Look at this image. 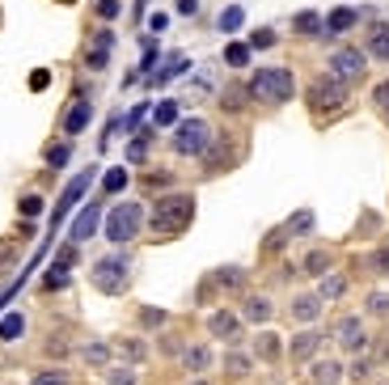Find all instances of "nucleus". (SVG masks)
<instances>
[{"mask_svg":"<svg viewBox=\"0 0 389 385\" xmlns=\"http://www.w3.org/2000/svg\"><path fill=\"white\" fill-rule=\"evenodd\" d=\"M335 343H339L343 352L360 356V352L368 347V335H364V322H360V317H339V322H335Z\"/></svg>","mask_w":389,"mask_h":385,"instance_id":"obj_9","label":"nucleus"},{"mask_svg":"<svg viewBox=\"0 0 389 385\" xmlns=\"http://www.w3.org/2000/svg\"><path fill=\"white\" fill-rule=\"evenodd\" d=\"M22 330H26V317H22V313H9V317H0V339H5V343L22 339Z\"/></svg>","mask_w":389,"mask_h":385,"instance_id":"obj_31","label":"nucleus"},{"mask_svg":"<svg viewBox=\"0 0 389 385\" xmlns=\"http://www.w3.org/2000/svg\"><path fill=\"white\" fill-rule=\"evenodd\" d=\"M148 140H152V136H148V132H140V136L127 144V161H136V165H140V161L148 157Z\"/></svg>","mask_w":389,"mask_h":385,"instance_id":"obj_39","label":"nucleus"},{"mask_svg":"<svg viewBox=\"0 0 389 385\" xmlns=\"http://www.w3.org/2000/svg\"><path fill=\"white\" fill-rule=\"evenodd\" d=\"M191 385H207V381H203V377H195V381H191Z\"/></svg>","mask_w":389,"mask_h":385,"instance_id":"obj_54","label":"nucleus"},{"mask_svg":"<svg viewBox=\"0 0 389 385\" xmlns=\"http://www.w3.org/2000/svg\"><path fill=\"white\" fill-rule=\"evenodd\" d=\"M330 72H335L339 81H360L364 72H368V51H360V47H335L330 51Z\"/></svg>","mask_w":389,"mask_h":385,"instance_id":"obj_7","label":"nucleus"},{"mask_svg":"<svg viewBox=\"0 0 389 385\" xmlns=\"http://www.w3.org/2000/svg\"><path fill=\"white\" fill-rule=\"evenodd\" d=\"M89 123H93V102H72L68 115H64V136L72 140V136H81Z\"/></svg>","mask_w":389,"mask_h":385,"instance_id":"obj_11","label":"nucleus"},{"mask_svg":"<svg viewBox=\"0 0 389 385\" xmlns=\"http://www.w3.org/2000/svg\"><path fill=\"white\" fill-rule=\"evenodd\" d=\"M212 123L207 119H182V123H174V136H170V148L178 152V157H203L207 148H212Z\"/></svg>","mask_w":389,"mask_h":385,"instance_id":"obj_5","label":"nucleus"},{"mask_svg":"<svg viewBox=\"0 0 389 385\" xmlns=\"http://www.w3.org/2000/svg\"><path fill=\"white\" fill-rule=\"evenodd\" d=\"M343 292H347V280H343V275H335V271H326L317 297H321V301H335V297H343Z\"/></svg>","mask_w":389,"mask_h":385,"instance_id":"obj_26","label":"nucleus"},{"mask_svg":"<svg viewBox=\"0 0 389 385\" xmlns=\"http://www.w3.org/2000/svg\"><path fill=\"white\" fill-rule=\"evenodd\" d=\"M368 55L381 64H389V22H372L368 30Z\"/></svg>","mask_w":389,"mask_h":385,"instance_id":"obj_16","label":"nucleus"},{"mask_svg":"<svg viewBox=\"0 0 389 385\" xmlns=\"http://www.w3.org/2000/svg\"><path fill=\"white\" fill-rule=\"evenodd\" d=\"M317 347H321V330H301V335H292V343H288V356L305 364V360L317 356Z\"/></svg>","mask_w":389,"mask_h":385,"instance_id":"obj_13","label":"nucleus"},{"mask_svg":"<svg viewBox=\"0 0 389 385\" xmlns=\"http://www.w3.org/2000/svg\"><path fill=\"white\" fill-rule=\"evenodd\" d=\"M47 85H51V72H34L30 77V89H47Z\"/></svg>","mask_w":389,"mask_h":385,"instance_id":"obj_50","label":"nucleus"},{"mask_svg":"<svg viewBox=\"0 0 389 385\" xmlns=\"http://www.w3.org/2000/svg\"><path fill=\"white\" fill-rule=\"evenodd\" d=\"M93 47H106V51H110V47H115V30H97V34H93Z\"/></svg>","mask_w":389,"mask_h":385,"instance_id":"obj_47","label":"nucleus"},{"mask_svg":"<svg viewBox=\"0 0 389 385\" xmlns=\"http://www.w3.org/2000/svg\"><path fill=\"white\" fill-rule=\"evenodd\" d=\"M191 220H195V195H191V191H174V195L152 199L148 229H152L157 237H174V233H182Z\"/></svg>","mask_w":389,"mask_h":385,"instance_id":"obj_1","label":"nucleus"},{"mask_svg":"<svg viewBox=\"0 0 389 385\" xmlns=\"http://www.w3.org/2000/svg\"><path fill=\"white\" fill-rule=\"evenodd\" d=\"M305 102H309L313 115H335V110L347 106V81H339L335 72H326V77H317L305 89Z\"/></svg>","mask_w":389,"mask_h":385,"instance_id":"obj_4","label":"nucleus"},{"mask_svg":"<svg viewBox=\"0 0 389 385\" xmlns=\"http://www.w3.org/2000/svg\"><path fill=\"white\" fill-rule=\"evenodd\" d=\"M152 123H157V127H174V123H178V102H174V97L157 102V110H152Z\"/></svg>","mask_w":389,"mask_h":385,"instance_id":"obj_28","label":"nucleus"},{"mask_svg":"<svg viewBox=\"0 0 389 385\" xmlns=\"http://www.w3.org/2000/svg\"><path fill=\"white\" fill-rule=\"evenodd\" d=\"M330 262H335V258H330V250H309L305 262H301V271H305V275H326Z\"/></svg>","mask_w":389,"mask_h":385,"instance_id":"obj_25","label":"nucleus"},{"mask_svg":"<svg viewBox=\"0 0 389 385\" xmlns=\"http://www.w3.org/2000/svg\"><path fill=\"white\" fill-rule=\"evenodd\" d=\"M250 55H254L250 42H229V47H225V64H229V68H246Z\"/></svg>","mask_w":389,"mask_h":385,"instance_id":"obj_29","label":"nucleus"},{"mask_svg":"<svg viewBox=\"0 0 389 385\" xmlns=\"http://www.w3.org/2000/svg\"><path fill=\"white\" fill-rule=\"evenodd\" d=\"M127 187V170H106V178H102V191L106 195H119Z\"/></svg>","mask_w":389,"mask_h":385,"instance_id":"obj_37","label":"nucleus"},{"mask_svg":"<svg viewBox=\"0 0 389 385\" xmlns=\"http://www.w3.org/2000/svg\"><path fill=\"white\" fill-rule=\"evenodd\" d=\"M89 182H93V170H81V174H77V178L64 187V195H60V207H55V216H68V207H72V203H77V199L89 191Z\"/></svg>","mask_w":389,"mask_h":385,"instance_id":"obj_14","label":"nucleus"},{"mask_svg":"<svg viewBox=\"0 0 389 385\" xmlns=\"http://www.w3.org/2000/svg\"><path fill=\"white\" fill-rule=\"evenodd\" d=\"M132 284V258L127 254H106L93 262V288L106 292V297H115Z\"/></svg>","mask_w":389,"mask_h":385,"instance_id":"obj_6","label":"nucleus"},{"mask_svg":"<svg viewBox=\"0 0 389 385\" xmlns=\"http://www.w3.org/2000/svg\"><path fill=\"white\" fill-rule=\"evenodd\" d=\"M250 47H254V51H267V47H275V30H271V26L254 30V34H250Z\"/></svg>","mask_w":389,"mask_h":385,"instance_id":"obj_41","label":"nucleus"},{"mask_svg":"<svg viewBox=\"0 0 389 385\" xmlns=\"http://www.w3.org/2000/svg\"><path fill=\"white\" fill-rule=\"evenodd\" d=\"M106 64H110V51H106V47H93V42H89V51H85V68H89V72H102Z\"/></svg>","mask_w":389,"mask_h":385,"instance_id":"obj_36","label":"nucleus"},{"mask_svg":"<svg viewBox=\"0 0 389 385\" xmlns=\"http://www.w3.org/2000/svg\"><path fill=\"white\" fill-rule=\"evenodd\" d=\"M102 229H106V242H110V246H127V242H136L140 229H144V207L132 203V199L115 203V207L102 216Z\"/></svg>","mask_w":389,"mask_h":385,"instance_id":"obj_3","label":"nucleus"},{"mask_svg":"<svg viewBox=\"0 0 389 385\" xmlns=\"http://www.w3.org/2000/svg\"><path fill=\"white\" fill-rule=\"evenodd\" d=\"M220 97H225V102H220L225 110H241V106H246V97H250V89H246V85H229Z\"/></svg>","mask_w":389,"mask_h":385,"instance_id":"obj_35","label":"nucleus"},{"mask_svg":"<svg viewBox=\"0 0 389 385\" xmlns=\"http://www.w3.org/2000/svg\"><path fill=\"white\" fill-rule=\"evenodd\" d=\"M165 26H170V17H165V13H152V30H157V34H161V30H165Z\"/></svg>","mask_w":389,"mask_h":385,"instance_id":"obj_52","label":"nucleus"},{"mask_svg":"<svg viewBox=\"0 0 389 385\" xmlns=\"http://www.w3.org/2000/svg\"><path fill=\"white\" fill-rule=\"evenodd\" d=\"M178 13H182V17H195V13H199V0H178Z\"/></svg>","mask_w":389,"mask_h":385,"instance_id":"obj_48","label":"nucleus"},{"mask_svg":"<svg viewBox=\"0 0 389 385\" xmlns=\"http://www.w3.org/2000/svg\"><path fill=\"white\" fill-rule=\"evenodd\" d=\"M313 225H317L313 207H301V212H292V216L284 220V233H288V242H292V237H305V233H313Z\"/></svg>","mask_w":389,"mask_h":385,"instance_id":"obj_17","label":"nucleus"},{"mask_svg":"<svg viewBox=\"0 0 389 385\" xmlns=\"http://www.w3.org/2000/svg\"><path fill=\"white\" fill-rule=\"evenodd\" d=\"M30 385H72V381H68V377H64L60 368H47V372H38V377H34Z\"/></svg>","mask_w":389,"mask_h":385,"instance_id":"obj_43","label":"nucleus"},{"mask_svg":"<svg viewBox=\"0 0 389 385\" xmlns=\"http://www.w3.org/2000/svg\"><path fill=\"white\" fill-rule=\"evenodd\" d=\"M368 313H376V317L389 313V297H385V292H372V297H368Z\"/></svg>","mask_w":389,"mask_h":385,"instance_id":"obj_45","label":"nucleus"},{"mask_svg":"<svg viewBox=\"0 0 389 385\" xmlns=\"http://www.w3.org/2000/svg\"><path fill=\"white\" fill-rule=\"evenodd\" d=\"M313 381L317 385H339L343 381V364L339 360H317L313 364Z\"/></svg>","mask_w":389,"mask_h":385,"instance_id":"obj_23","label":"nucleus"},{"mask_svg":"<svg viewBox=\"0 0 389 385\" xmlns=\"http://www.w3.org/2000/svg\"><path fill=\"white\" fill-rule=\"evenodd\" d=\"M271 313H275L271 297H246V305H241V317H246V322H271Z\"/></svg>","mask_w":389,"mask_h":385,"instance_id":"obj_21","label":"nucleus"},{"mask_svg":"<svg viewBox=\"0 0 389 385\" xmlns=\"http://www.w3.org/2000/svg\"><path fill=\"white\" fill-rule=\"evenodd\" d=\"M292 26H296L301 38H326V17H321L317 9H301V13L292 17Z\"/></svg>","mask_w":389,"mask_h":385,"instance_id":"obj_15","label":"nucleus"},{"mask_svg":"<svg viewBox=\"0 0 389 385\" xmlns=\"http://www.w3.org/2000/svg\"><path fill=\"white\" fill-rule=\"evenodd\" d=\"M161 352H165V356H178V352H182V347H178V343H174V339H170V335H165V343H161Z\"/></svg>","mask_w":389,"mask_h":385,"instance_id":"obj_51","label":"nucleus"},{"mask_svg":"<svg viewBox=\"0 0 389 385\" xmlns=\"http://www.w3.org/2000/svg\"><path fill=\"white\" fill-rule=\"evenodd\" d=\"M81 360H85L89 368H106V364H110V343H102V339H97V343H85V347H81Z\"/></svg>","mask_w":389,"mask_h":385,"instance_id":"obj_24","label":"nucleus"},{"mask_svg":"<svg viewBox=\"0 0 389 385\" xmlns=\"http://www.w3.org/2000/svg\"><path fill=\"white\" fill-rule=\"evenodd\" d=\"M321 305H326V301H321L317 292H301V297L292 301V317H296V322H317Z\"/></svg>","mask_w":389,"mask_h":385,"instance_id":"obj_19","label":"nucleus"},{"mask_svg":"<svg viewBox=\"0 0 389 385\" xmlns=\"http://www.w3.org/2000/svg\"><path fill=\"white\" fill-rule=\"evenodd\" d=\"M250 364H254V360H250L246 352H237V347L225 356V372H229V377H246V372H250Z\"/></svg>","mask_w":389,"mask_h":385,"instance_id":"obj_32","label":"nucleus"},{"mask_svg":"<svg viewBox=\"0 0 389 385\" xmlns=\"http://www.w3.org/2000/svg\"><path fill=\"white\" fill-rule=\"evenodd\" d=\"M207 330H212V339L229 343V347H237V343H241V317H237L233 309H216V313L207 317Z\"/></svg>","mask_w":389,"mask_h":385,"instance_id":"obj_8","label":"nucleus"},{"mask_svg":"<svg viewBox=\"0 0 389 385\" xmlns=\"http://www.w3.org/2000/svg\"><path fill=\"white\" fill-rule=\"evenodd\" d=\"M356 22H360V13L347 9V5H343V9H330V13H326V38H330V34H347Z\"/></svg>","mask_w":389,"mask_h":385,"instance_id":"obj_18","label":"nucleus"},{"mask_svg":"<svg viewBox=\"0 0 389 385\" xmlns=\"http://www.w3.org/2000/svg\"><path fill=\"white\" fill-rule=\"evenodd\" d=\"M372 267H381V271H389V250H381V254L372 258Z\"/></svg>","mask_w":389,"mask_h":385,"instance_id":"obj_53","label":"nucleus"},{"mask_svg":"<svg viewBox=\"0 0 389 385\" xmlns=\"http://www.w3.org/2000/svg\"><path fill=\"white\" fill-rule=\"evenodd\" d=\"M216 364V352L207 347V343H195V347H182V368L186 372H195V377H203L207 368Z\"/></svg>","mask_w":389,"mask_h":385,"instance_id":"obj_12","label":"nucleus"},{"mask_svg":"<svg viewBox=\"0 0 389 385\" xmlns=\"http://www.w3.org/2000/svg\"><path fill=\"white\" fill-rule=\"evenodd\" d=\"M106 385H140V377L132 364H119V368H106Z\"/></svg>","mask_w":389,"mask_h":385,"instance_id":"obj_33","label":"nucleus"},{"mask_svg":"<svg viewBox=\"0 0 389 385\" xmlns=\"http://www.w3.org/2000/svg\"><path fill=\"white\" fill-rule=\"evenodd\" d=\"M246 26V9L241 5H229L225 13H220V34H237Z\"/></svg>","mask_w":389,"mask_h":385,"instance_id":"obj_30","label":"nucleus"},{"mask_svg":"<svg viewBox=\"0 0 389 385\" xmlns=\"http://www.w3.org/2000/svg\"><path fill=\"white\" fill-rule=\"evenodd\" d=\"M144 115H148V106H136V110H132V115H127V127H132V132H136V127H140V119H144Z\"/></svg>","mask_w":389,"mask_h":385,"instance_id":"obj_49","label":"nucleus"},{"mask_svg":"<svg viewBox=\"0 0 389 385\" xmlns=\"http://www.w3.org/2000/svg\"><path fill=\"white\" fill-rule=\"evenodd\" d=\"M123 13V0H97V17L102 22H115Z\"/></svg>","mask_w":389,"mask_h":385,"instance_id":"obj_42","label":"nucleus"},{"mask_svg":"<svg viewBox=\"0 0 389 385\" xmlns=\"http://www.w3.org/2000/svg\"><path fill=\"white\" fill-rule=\"evenodd\" d=\"M119 352H123L132 364H140V360L148 356V343H140V339H119Z\"/></svg>","mask_w":389,"mask_h":385,"instance_id":"obj_38","label":"nucleus"},{"mask_svg":"<svg viewBox=\"0 0 389 385\" xmlns=\"http://www.w3.org/2000/svg\"><path fill=\"white\" fill-rule=\"evenodd\" d=\"M17 212L30 220V216H42V195H22L17 199Z\"/></svg>","mask_w":389,"mask_h":385,"instance_id":"obj_40","label":"nucleus"},{"mask_svg":"<svg viewBox=\"0 0 389 385\" xmlns=\"http://www.w3.org/2000/svg\"><path fill=\"white\" fill-rule=\"evenodd\" d=\"M372 106H376V110H381V115L389 119V81H381V85L372 89Z\"/></svg>","mask_w":389,"mask_h":385,"instance_id":"obj_44","label":"nucleus"},{"mask_svg":"<svg viewBox=\"0 0 389 385\" xmlns=\"http://www.w3.org/2000/svg\"><path fill=\"white\" fill-rule=\"evenodd\" d=\"M97 225H102V203H85V212L72 220V242H77V246L89 242V237L97 233Z\"/></svg>","mask_w":389,"mask_h":385,"instance_id":"obj_10","label":"nucleus"},{"mask_svg":"<svg viewBox=\"0 0 389 385\" xmlns=\"http://www.w3.org/2000/svg\"><path fill=\"white\" fill-rule=\"evenodd\" d=\"M250 97L254 102H267V106H284V102H292L296 97V77H292V68H284V64H267V68H258L254 77H250Z\"/></svg>","mask_w":389,"mask_h":385,"instance_id":"obj_2","label":"nucleus"},{"mask_svg":"<svg viewBox=\"0 0 389 385\" xmlns=\"http://www.w3.org/2000/svg\"><path fill=\"white\" fill-rule=\"evenodd\" d=\"M280 352H284V343H280V335H271V330H262V335L254 339V356L267 360V364H271V360H280Z\"/></svg>","mask_w":389,"mask_h":385,"instance_id":"obj_22","label":"nucleus"},{"mask_svg":"<svg viewBox=\"0 0 389 385\" xmlns=\"http://www.w3.org/2000/svg\"><path fill=\"white\" fill-rule=\"evenodd\" d=\"M182 72H186V55H182V51H174V55H165L161 72H152L148 81H152V85H165V81H174V77H182Z\"/></svg>","mask_w":389,"mask_h":385,"instance_id":"obj_20","label":"nucleus"},{"mask_svg":"<svg viewBox=\"0 0 389 385\" xmlns=\"http://www.w3.org/2000/svg\"><path fill=\"white\" fill-rule=\"evenodd\" d=\"M216 284H220V288H241V284H246V271H241V267H220V271H216Z\"/></svg>","mask_w":389,"mask_h":385,"instance_id":"obj_34","label":"nucleus"},{"mask_svg":"<svg viewBox=\"0 0 389 385\" xmlns=\"http://www.w3.org/2000/svg\"><path fill=\"white\" fill-rule=\"evenodd\" d=\"M381 385H389V381H381Z\"/></svg>","mask_w":389,"mask_h":385,"instance_id":"obj_55","label":"nucleus"},{"mask_svg":"<svg viewBox=\"0 0 389 385\" xmlns=\"http://www.w3.org/2000/svg\"><path fill=\"white\" fill-rule=\"evenodd\" d=\"M68 161H72V140H60L47 148V170H64Z\"/></svg>","mask_w":389,"mask_h":385,"instance_id":"obj_27","label":"nucleus"},{"mask_svg":"<svg viewBox=\"0 0 389 385\" xmlns=\"http://www.w3.org/2000/svg\"><path fill=\"white\" fill-rule=\"evenodd\" d=\"M140 322L144 326H165V313L161 309H140Z\"/></svg>","mask_w":389,"mask_h":385,"instance_id":"obj_46","label":"nucleus"}]
</instances>
